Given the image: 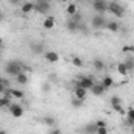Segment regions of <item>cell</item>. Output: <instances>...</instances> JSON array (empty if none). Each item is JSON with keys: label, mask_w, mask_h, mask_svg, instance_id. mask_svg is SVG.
Returning <instances> with one entry per match:
<instances>
[{"label": "cell", "mask_w": 134, "mask_h": 134, "mask_svg": "<svg viewBox=\"0 0 134 134\" xmlns=\"http://www.w3.org/2000/svg\"><path fill=\"white\" fill-rule=\"evenodd\" d=\"M5 72L8 75H11V76H16L20 72H24V64L19 63V61H8L5 64Z\"/></svg>", "instance_id": "cell-1"}, {"label": "cell", "mask_w": 134, "mask_h": 134, "mask_svg": "<svg viewBox=\"0 0 134 134\" xmlns=\"http://www.w3.org/2000/svg\"><path fill=\"white\" fill-rule=\"evenodd\" d=\"M108 11H109L111 14H114L115 17H122V16L125 14V8H123V5L119 3V2H109Z\"/></svg>", "instance_id": "cell-2"}, {"label": "cell", "mask_w": 134, "mask_h": 134, "mask_svg": "<svg viewBox=\"0 0 134 134\" xmlns=\"http://www.w3.org/2000/svg\"><path fill=\"white\" fill-rule=\"evenodd\" d=\"M50 8V0H34V11H37L39 14H47Z\"/></svg>", "instance_id": "cell-3"}, {"label": "cell", "mask_w": 134, "mask_h": 134, "mask_svg": "<svg viewBox=\"0 0 134 134\" xmlns=\"http://www.w3.org/2000/svg\"><path fill=\"white\" fill-rule=\"evenodd\" d=\"M94 78L92 76H87V75H84V76H78L76 78V81H75V86H80V87H84V89H91L92 86H94Z\"/></svg>", "instance_id": "cell-4"}, {"label": "cell", "mask_w": 134, "mask_h": 134, "mask_svg": "<svg viewBox=\"0 0 134 134\" xmlns=\"http://www.w3.org/2000/svg\"><path fill=\"white\" fill-rule=\"evenodd\" d=\"M91 25H92V28H95V30L104 28V25H106V19H104L101 14H97V16H94V17L91 19Z\"/></svg>", "instance_id": "cell-5"}, {"label": "cell", "mask_w": 134, "mask_h": 134, "mask_svg": "<svg viewBox=\"0 0 134 134\" xmlns=\"http://www.w3.org/2000/svg\"><path fill=\"white\" fill-rule=\"evenodd\" d=\"M3 94L8 95V97H11V98H16V100H22L25 97L24 91H20V89H11V87H6Z\"/></svg>", "instance_id": "cell-6"}, {"label": "cell", "mask_w": 134, "mask_h": 134, "mask_svg": "<svg viewBox=\"0 0 134 134\" xmlns=\"http://www.w3.org/2000/svg\"><path fill=\"white\" fill-rule=\"evenodd\" d=\"M8 111H9V114H11L13 117H16V119H20V117L24 115V108H22V104H19V103H13V104L8 108Z\"/></svg>", "instance_id": "cell-7"}, {"label": "cell", "mask_w": 134, "mask_h": 134, "mask_svg": "<svg viewBox=\"0 0 134 134\" xmlns=\"http://www.w3.org/2000/svg\"><path fill=\"white\" fill-rule=\"evenodd\" d=\"M108 5H109V2H106V0H95V2H92V8H94L98 14L108 11Z\"/></svg>", "instance_id": "cell-8"}, {"label": "cell", "mask_w": 134, "mask_h": 134, "mask_svg": "<svg viewBox=\"0 0 134 134\" xmlns=\"http://www.w3.org/2000/svg\"><path fill=\"white\" fill-rule=\"evenodd\" d=\"M89 91L92 92V95H95V97H101V95H103V94H104L108 89H106V87H104L101 83H94V86H92Z\"/></svg>", "instance_id": "cell-9"}, {"label": "cell", "mask_w": 134, "mask_h": 134, "mask_svg": "<svg viewBox=\"0 0 134 134\" xmlns=\"http://www.w3.org/2000/svg\"><path fill=\"white\" fill-rule=\"evenodd\" d=\"M66 28H67L69 33H76V31L81 28V25H80V22H76V20H73V19L70 17L66 22Z\"/></svg>", "instance_id": "cell-10"}, {"label": "cell", "mask_w": 134, "mask_h": 134, "mask_svg": "<svg viewBox=\"0 0 134 134\" xmlns=\"http://www.w3.org/2000/svg\"><path fill=\"white\" fill-rule=\"evenodd\" d=\"M55 17L53 16H47V17H44V20H42V28L44 30H53L55 28Z\"/></svg>", "instance_id": "cell-11"}, {"label": "cell", "mask_w": 134, "mask_h": 134, "mask_svg": "<svg viewBox=\"0 0 134 134\" xmlns=\"http://www.w3.org/2000/svg\"><path fill=\"white\" fill-rule=\"evenodd\" d=\"M111 108L117 112H122V98L117 95H112L111 97Z\"/></svg>", "instance_id": "cell-12"}, {"label": "cell", "mask_w": 134, "mask_h": 134, "mask_svg": "<svg viewBox=\"0 0 134 134\" xmlns=\"http://www.w3.org/2000/svg\"><path fill=\"white\" fill-rule=\"evenodd\" d=\"M104 28H106L108 31H111V33H117V31L120 30V24H119L117 20H109V22H106Z\"/></svg>", "instance_id": "cell-13"}, {"label": "cell", "mask_w": 134, "mask_h": 134, "mask_svg": "<svg viewBox=\"0 0 134 134\" xmlns=\"http://www.w3.org/2000/svg\"><path fill=\"white\" fill-rule=\"evenodd\" d=\"M73 95H75V98L84 100V98H86V95H87V89L80 87V86H75V89H73Z\"/></svg>", "instance_id": "cell-14"}, {"label": "cell", "mask_w": 134, "mask_h": 134, "mask_svg": "<svg viewBox=\"0 0 134 134\" xmlns=\"http://www.w3.org/2000/svg\"><path fill=\"white\" fill-rule=\"evenodd\" d=\"M31 11H34V2H24L20 5V13L22 14H30Z\"/></svg>", "instance_id": "cell-15"}, {"label": "cell", "mask_w": 134, "mask_h": 134, "mask_svg": "<svg viewBox=\"0 0 134 134\" xmlns=\"http://www.w3.org/2000/svg\"><path fill=\"white\" fill-rule=\"evenodd\" d=\"M76 13H78V5H76L75 2H69L67 6H66V14L72 17V16H75Z\"/></svg>", "instance_id": "cell-16"}, {"label": "cell", "mask_w": 134, "mask_h": 134, "mask_svg": "<svg viewBox=\"0 0 134 134\" xmlns=\"http://www.w3.org/2000/svg\"><path fill=\"white\" fill-rule=\"evenodd\" d=\"M44 58H45V61H48V63H58L59 61V55L56 53V52H45L44 53Z\"/></svg>", "instance_id": "cell-17"}, {"label": "cell", "mask_w": 134, "mask_h": 134, "mask_svg": "<svg viewBox=\"0 0 134 134\" xmlns=\"http://www.w3.org/2000/svg\"><path fill=\"white\" fill-rule=\"evenodd\" d=\"M13 104L11 97L5 95V94H0V109H5V108H9Z\"/></svg>", "instance_id": "cell-18"}, {"label": "cell", "mask_w": 134, "mask_h": 134, "mask_svg": "<svg viewBox=\"0 0 134 134\" xmlns=\"http://www.w3.org/2000/svg\"><path fill=\"white\" fill-rule=\"evenodd\" d=\"M14 78H16V83H17V84H22V86L28 84V80H30V78H28V75H27L25 72H20V73H19V75H16Z\"/></svg>", "instance_id": "cell-19"}, {"label": "cell", "mask_w": 134, "mask_h": 134, "mask_svg": "<svg viewBox=\"0 0 134 134\" xmlns=\"http://www.w3.org/2000/svg\"><path fill=\"white\" fill-rule=\"evenodd\" d=\"M125 123L131 128L134 125V108H130L128 111H126V117H125Z\"/></svg>", "instance_id": "cell-20"}, {"label": "cell", "mask_w": 134, "mask_h": 134, "mask_svg": "<svg viewBox=\"0 0 134 134\" xmlns=\"http://www.w3.org/2000/svg\"><path fill=\"white\" fill-rule=\"evenodd\" d=\"M123 64L126 66L128 72H133V70H134V56H133V55H128V56H126V59L123 61Z\"/></svg>", "instance_id": "cell-21"}, {"label": "cell", "mask_w": 134, "mask_h": 134, "mask_svg": "<svg viewBox=\"0 0 134 134\" xmlns=\"http://www.w3.org/2000/svg\"><path fill=\"white\" fill-rule=\"evenodd\" d=\"M101 84H103V86H104L106 89L112 87V86H114V80H112V76H109V75L103 76V78H101Z\"/></svg>", "instance_id": "cell-22"}, {"label": "cell", "mask_w": 134, "mask_h": 134, "mask_svg": "<svg viewBox=\"0 0 134 134\" xmlns=\"http://www.w3.org/2000/svg\"><path fill=\"white\" fill-rule=\"evenodd\" d=\"M42 123L47 125L48 128H52V126L56 125V120H55V117H52V115H45V117H42Z\"/></svg>", "instance_id": "cell-23"}, {"label": "cell", "mask_w": 134, "mask_h": 134, "mask_svg": "<svg viewBox=\"0 0 134 134\" xmlns=\"http://www.w3.org/2000/svg\"><path fill=\"white\" fill-rule=\"evenodd\" d=\"M92 67H94L97 72H101V70L104 69V61L97 58V59H94V63H92Z\"/></svg>", "instance_id": "cell-24"}, {"label": "cell", "mask_w": 134, "mask_h": 134, "mask_svg": "<svg viewBox=\"0 0 134 134\" xmlns=\"http://www.w3.org/2000/svg\"><path fill=\"white\" fill-rule=\"evenodd\" d=\"M117 73L122 75V76H126L130 72H128V69H126V66H125L123 63H119V64H117Z\"/></svg>", "instance_id": "cell-25"}, {"label": "cell", "mask_w": 134, "mask_h": 134, "mask_svg": "<svg viewBox=\"0 0 134 134\" xmlns=\"http://www.w3.org/2000/svg\"><path fill=\"white\" fill-rule=\"evenodd\" d=\"M84 133L86 134H95L97 133V125H95V123L86 125V126H84Z\"/></svg>", "instance_id": "cell-26"}, {"label": "cell", "mask_w": 134, "mask_h": 134, "mask_svg": "<svg viewBox=\"0 0 134 134\" xmlns=\"http://www.w3.org/2000/svg\"><path fill=\"white\" fill-rule=\"evenodd\" d=\"M72 64L75 67H83V59L78 58V56H73V58H72Z\"/></svg>", "instance_id": "cell-27"}, {"label": "cell", "mask_w": 134, "mask_h": 134, "mask_svg": "<svg viewBox=\"0 0 134 134\" xmlns=\"http://www.w3.org/2000/svg\"><path fill=\"white\" fill-rule=\"evenodd\" d=\"M6 87H8V81L5 78H0V94H3Z\"/></svg>", "instance_id": "cell-28"}, {"label": "cell", "mask_w": 134, "mask_h": 134, "mask_svg": "<svg viewBox=\"0 0 134 134\" xmlns=\"http://www.w3.org/2000/svg\"><path fill=\"white\" fill-rule=\"evenodd\" d=\"M95 134H109V130H108V126H98Z\"/></svg>", "instance_id": "cell-29"}, {"label": "cell", "mask_w": 134, "mask_h": 134, "mask_svg": "<svg viewBox=\"0 0 134 134\" xmlns=\"http://www.w3.org/2000/svg\"><path fill=\"white\" fill-rule=\"evenodd\" d=\"M72 104H73V108H81V106H83V100H80V98H73Z\"/></svg>", "instance_id": "cell-30"}, {"label": "cell", "mask_w": 134, "mask_h": 134, "mask_svg": "<svg viewBox=\"0 0 134 134\" xmlns=\"http://www.w3.org/2000/svg\"><path fill=\"white\" fill-rule=\"evenodd\" d=\"M48 134H63V131H61L58 126H52L50 131H48Z\"/></svg>", "instance_id": "cell-31"}, {"label": "cell", "mask_w": 134, "mask_h": 134, "mask_svg": "<svg viewBox=\"0 0 134 134\" xmlns=\"http://www.w3.org/2000/svg\"><path fill=\"white\" fill-rule=\"evenodd\" d=\"M24 2H25V0H9V3H11V5H19V6H20Z\"/></svg>", "instance_id": "cell-32"}, {"label": "cell", "mask_w": 134, "mask_h": 134, "mask_svg": "<svg viewBox=\"0 0 134 134\" xmlns=\"http://www.w3.org/2000/svg\"><path fill=\"white\" fill-rule=\"evenodd\" d=\"M95 125H97V128L98 126H106V122L104 120H98V122H95Z\"/></svg>", "instance_id": "cell-33"}, {"label": "cell", "mask_w": 134, "mask_h": 134, "mask_svg": "<svg viewBox=\"0 0 134 134\" xmlns=\"http://www.w3.org/2000/svg\"><path fill=\"white\" fill-rule=\"evenodd\" d=\"M123 52H134V48H133V47H125V48H123Z\"/></svg>", "instance_id": "cell-34"}, {"label": "cell", "mask_w": 134, "mask_h": 134, "mask_svg": "<svg viewBox=\"0 0 134 134\" xmlns=\"http://www.w3.org/2000/svg\"><path fill=\"white\" fill-rule=\"evenodd\" d=\"M42 89H44L45 92H48V91H50V86H48V84H44V87H42Z\"/></svg>", "instance_id": "cell-35"}, {"label": "cell", "mask_w": 134, "mask_h": 134, "mask_svg": "<svg viewBox=\"0 0 134 134\" xmlns=\"http://www.w3.org/2000/svg\"><path fill=\"white\" fill-rule=\"evenodd\" d=\"M2 47H3V39L0 37V48H2Z\"/></svg>", "instance_id": "cell-36"}, {"label": "cell", "mask_w": 134, "mask_h": 134, "mask_svg": "<svg viewBox=\"0 0 134 134\" xmlns=\"http://www.w3.org/2000/svg\"><path fill=\"white\" fill-rule=\"evenodd\" d=\"M59 2H63V3H69L70 0H59Z\"/></svg>", "instance_id": "cell-37"}, {"label": "cell", "mask_w": 134, "mask_h": 134, "mask_svg": "<svg viewBox=\"0 0 134 134\" xmlns=\"http://www.w3.org/2000/svg\"><path fill=\"white\" fill-rule=\"evenodd\" d=\"M0 134H6V131L5 130H0Z\"/></svg>", "instance_id": "cell-38"}, {"label": "cell", "mask_w": 134, "mask_h": 134, "mask_svg": "<svg viewBox=\"0 0 134 134\" xmlns=\"http://www.w3.org/2000/svg\"><path fill=\"white\" fill-rule=\"evenodd\" d=\"M73 2H75V3H78V2H83V0H73Z\"/></svg>", "instance_id": "cell-39"}, {"label": "cell", "mask_w": 134, "mask_h": 134, "mask_svg": "<svg viewBox=\"0 0 134 134\" xmlns=\"http://www.w3.org/2000/svg\"><path fill=\"white\" fill-rule=\"evenodd\" d=\"M131 131H133V134H134V125H133V126H131Z\"/></svg>", "instance_id": "cell-40"}, {"label": "cell", "mask_w": 134, "mask_h": 134, "mask_svg": "<svg viewBox=\"0 0 134 134\" xmlns=\"http://www.w3.org/2000/svg\"><path fill=\"white\" fill-rule=\"evenodd\" d=\"M2 17H3V14H2V13H0V20H2Z\"/></svg>", "instance_id": "cell-41"}, {"label": "cell", "mask_w": 134, "mask_h": 134, "mask_svg": "<svg viewBox=\"0 0 134 134\" xmlns=\"http://www.w3.org/2000/svg\"><path fill=\"white\" fill-rule=\"evenodd\" d=\"M92 2H95V0H92Z\"/></svg>", "instance_id": "cell-42"}, {"label": "cell", "mask_w": 134, "mask_h": 134, "mask_svg": "<svg viewBox=\"0 0 134 134\" xmlns=\"http://www.w3.org/2000/svg\"><path fill=\"white\" fill-rule=\"evenodd\" d=\"M0 56H2V53H0Z\"/></svg>", "instance_id": "cell-43"}]
</instances>
